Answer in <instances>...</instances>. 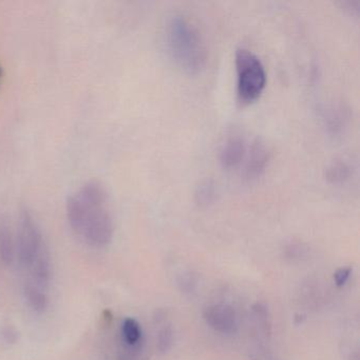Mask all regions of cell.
<instances>
[{"label": "cell", "instance_id": "obj_13", "mask_svg": "<svg viewBox=\"0 0 360 360\" xmlns=\"http://www.w3.org/2000/svg\"><path fill=\"white\" fill-rule=\"evenodd\" d=\"M217 195H218V187L212 179H203L195 187V200L200 206H208L214 203Z\"/></svg>", "mask_w": 360, "mask_h": 360}, {"label": "cell", "instance_id": "obj_6", "mask_svg": "<svg viewBox=\"0 0 360 360\" xmlns=\"http://www.w3.org/2000/svg\"><path fill=\"white\" fill-rule=\"evenodd\" d=\"M271 159V150L266 143L260 138H256L248 146L243 161V176L246 179H255L260 176Z\"/></svg>", "mask_w": 360, "mask_h": 360}, {"label": "cell", "instance_id": "obj_19", "mask_svg": "<svg viewBox=\"0 0 360 360\" xmlns=\"http://www.w3.org/2000/svg\"><path fill=\"white\" fill-rule=\"evenodd\" d=\"M351 275V267H340V269L335 271L334 276H333L335 284H336L338 288H342V286H345L347 282L349 281Z\"/></svg>", "mask_w": 360, "mask_h": 360}, {"label": "cell", "instance_id": "obj_10", "mask_svg": "<svg viewBox=\"0 0 360 360\" xmlns=\"http://www.w3.org/2000/svg\"><path fill=\"white\" fill-rule=\"evenodd\" d=\"M32 273V283L37 284L41 288L47 286L51 276V263H50L49 252L47 248H43L35 257L30 266Z\"/></svg>", "mask_w": 360, "mask_h": 360}, {"label": "cell", "instance_id": "obj_9", "mask_svg": "<svg viewBox=\"0 0 360 360\" xmlns=\"http://www.w3.org/2000/svg\"><path fill=\"white\" fill-rule=\"evenodd\" d=\"M15 255V241L11 222L8 217L0 216V259L6 265L12 264Z\"/></svg>", "mask_w": 360, "mask_h": 360}, {"label": "cell", "instance_id": "obj_11", "mask_svg": "<svg viewBox=\"0 0 360 360\" xmlns=\"http://www.w3.org/2000/svg\"><path fill=\"white\" fill-rule=\"evenodd\" d=\"M353 164L345 157H337L326 164L324 176L326 180L335 184L343 183L353 174Z\"/></svg>", "mask_w": 360, "mask_h": 360}, {"label": "cell", "instance_id": "obj_3", "mask_svg": "<svg viewBox=\"0 0 360 360\" xmlns=\"http://www.w3.org/2000/svg\"><path fill=\"white\" fill-rule=\"evenodd\" d=\"M237 96L240 102L256 100L266 84V70L258 56L245 47L236 50Z\"/></svg>", "mask_w": 360, "mask_h": 360}, {"label": "cell", "instance_id": "obj_2", "mask_svg": "<svg viewBox=\"0 0 360 360\" xmlns=\"http://www.w3.org/2000/svg\"><path fill=\"white\" fill-rule=\"evenodd\" d=\"M166 50L183 70L199 72L207 62V48L197 25L182 13L170 16L165 27Z\"/></svg>", "mask_w": 360, "mask_h": 360}, {"label": "cell", "instance_id": "obj_4", "mask_svg": "<svg viewBox=\"0 0 360 360\" xmlns=\"http://www.w3.org/2000/svg\"><path fill=\"white\" fill-rule=\"evenodd\" d=\"M45 248L41 229L30 210H20L18 226V252L20 263L30 266L35 257Z\"/></svg>", "mask_w": 360, "mask_h": 360}, {"label": "cell", "instance_id": "obj_12", "mask_svg": "<svg viewBox=\"0 0 360 360\" xmlns=\"http://www.w3.org/2000/svg\"><path fill=\"white\" fill-rule=\"evenodd\" d=\"M160 328L157 334V349L160 353L165 354L172 349L174 345V333L172 324L166 320L165 315L155 317Z\"/></svg>", "mask_w": 360, "mask_h": 360}, {"label": "cell", "instance_id": "obj_8", "mask_svg": "<svg viewBox=\"0 0 360 360\" xmlns=\"http://www.w3.org/2000/svg\"><path fill=\"white\" fill-rule=\"evenodd\" d=\"M248 144L241 134H231L225 141L220 150V162L226 168L240 165L245 157Z\"/></svg>", "mask_w": 360, "mask_h": 360}, {"label": "cell", "instance_id": "obj_1", "mask_svg": "<svg viewBox=\"0 0 360 360\" xmlns=\"http://www.w3.org/2000/svg\"><path fill=\"white\" fill-rule=\"evenodd\" d=\"M69 223L90 245L110 243L115 231L106 189L98 181H88L75 189L66 203Z\"/></svg>", "mask_w": 360, "mask_h": 360}, {"label": "cell", "instance_id": "obj_21", "mask_svg": "<svg viewBox=\"0 0 360 360\" xmlns=\"http://www.w3.org/2000/svg\"><path fill=\"white\" fill-rule=\"evenodd\" d=\"M305 252H307V250L303 248V245H301L300 243H290L285 248V255L288 256V258L290 259H300L301 257L305 256Z\"/></svg>", "mask_w": 360, "mask_h": 360}, {"label": "cell", "instance_id": "obj_15", "mask_svg": "<svg viewBox=\"0 0 360 360\" xmlns=\"http://www.w3.org/2000/svg\"><path fill=\"white\" fill-rule=\"evenodd\" d=\"M323 119L328 129L333 134H338L345 125L347 115H345V109H342V107L335 105V106L324 109Z\"/></svg>", "mask_w": 360, "mask_h": 360}, {"label": "cell", "instance_id": "obj_5", "mask_svg": "<svg viewBox=\"0 0 360 360\" xmlns=\"http://www.w3.org/2000/svg\"><path fill=\"white\" fill-rule=\"evenodd\" d=\"M203 319L214 332L222 335L237 333L239 320L235 309L225 303H214L207 305L203 311Z\"/></svg>", "mask_w": 360, "mask_h": 360}, {"label": "cell", "instance_id": "obj_7", "mask_svg": "<svg viewBox=\"0 0 360 360\" xmlns=\"http://www.w3.org/2000/svg\"><path fill=\"white\" fill-rule=\"evenodd\" d=\"M250 318L257 345L266 347L271 336V318L266 305L261 302L252 305Z\"/></svg>", "mask_w": 360, "mask_h": 360}, {"label": "cell", "instance_id": "obj_22", "mask_svg": "<svg viewBox=\"0 0 360 360\" xmlns=\"http://www.w3.org/2000/svg\"><path fill=\"white\" fill-rule=\"evenodd\" d=\"M3 337L8 343H14L18 340V333L11 326H8L3 330Z\"/></svg>", "mask_w": 360, "mask_h": 360}, {"label": "cell", "instance_id": "obj_20", "mask_svg": "<svg viewBox=\"0 0 360 360\" xmlns=\"http://www.w3.org/2000/svg\"><path fill=\"white\" fill-rule=\"evenodd\" d=\"M252 360H278L267 347L256 345L252 353Z\"/></svg>", "mask_w": 360, "mask_h": 360}, {"label": "cell", "instance_id": "obj_18", "mask_svg": "<svg viewBox=\"0 0 360 360\" xmlns=\"http://www.w3.org/2000/svg\"><path fill=\"white\" fill-rule=\"evenodd\" d=\"M143 349H144V342L136 345H126L123 342L119 352V360H142L143 352H144Z\"/></svg>", "mask_w": 360, "mask_h": 360}, {"label": "cell", "instance_id": "obj_14", "mask_svg": "<svg viewBox=\"0 0 360 360\" xmlns=\"http://www.w3.org/2000/svg\"><path fill=\"white\" fill-rule=\"evenodd\" d=\"M25 296L33 311L43 313L48 307V298L43 288L32 282H28L25 286Z\"/></svg>", "mask_w": 360, "mask_h": 360}, {"label": "cell", "instance_id": "obj_17", "mask_svg": "<svg viewBox=\"0 0 360 360\" xmlns=\"http://www.w3.org/2000/svg\"><path fill=\"white\" fill-rule=\"evenodd\" d=\"M199 285V277L193 271H185L178 278V286L183 294L191 295L195 292Z\"/></svg>", "mask_w": 360, "mask_h": 360}, {"label": "cell", "instance_id": "obj_23", "mask_svg": "<svg viewBox=\"0 0 360 360\" xmlns=\"http://www.w3.org/2000/svg\"><path fill=\"white\" fill-rule=\"evenodd\" d=\"M0 77H1V68H0Z\"/></svg>", "mask_w": 360, "mask_h": 360}, {"label": "cell", "instance_id": "obj_16", "mask_svg": "<svg viewBox=\"0 0 360 360\" xmlns=\"http://www.w3.org/2000/svg\"><path fill=\"white\" fill-rule=\"evenodd\" d=\"M122 342L136 345L143 342V332L140 323L134 318H126L122 326Z\"/></svg>", "mask_w": 360, "mask_h": 360}]
</instances>
